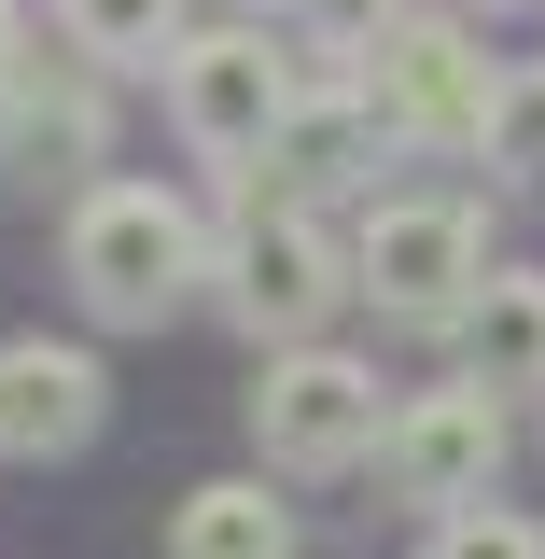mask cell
<instances>
[{
	"label": "cell",
	"mask_w": 545,
	"mask_h": 559,
	"mask_svg": "<svg viewBox=\"0 0 545 559\" xmlns=\"http://www.w3.org/2000/svg\"><path fill=\"white\" fill-rule=\"evenodd\" d=\"M210 308L252 349H308L349 308V238L308 197H266V182L238 168V210H224V238H210Z\"/></svg>",
	"instance_id": "6da1fadb"
},
{
	"label": "cell",
	"mask_w": 545,
	"mask_h": 559,
	"mask_svg": "<svg viewBox=\"0 0 545 559\" xmlns=\"http://www.w3.org/2000/svg\"><path fill=\"white\" fill-rule=\"evenodd\" d=\"M57 266L98 322H168V308L210 294V224L168 182H84L70 224H57Z\"/></svg>",
	"instance_id": "7a4b0ae2"
},
{
	"label": "cell",
	"mask_w": 545,
	"mask_h": 559,
	"mask_svg": "<svg viewBox=\"0 0 545 559\" xmlns=\"http://www.w3.org/2000/svg\"><path fill=\"white\" fill-rule=\"evenodd\" d=\"M476 280H489V210H462V197H378L349 224V294L406 336H462Z\"/></svg>",
	"instance_id": "3957f363"
},
{
	"label": "cell",
	"mask_w": 545,
	"mask_h": 559,
	"mask_svg": "<svg viewBox=\"0 0 545 559\" xmlns=\"http://www.w3.org/2000/svg\"><path fill=\"white\" fill-rule=\"evenodd\" d=\"M364 98H378V127L406 140V154H489V98H503V70L476 57L462 14H392V28L364 43Z\"/></svg>",
	"instance_id": "277c9868"
},
{
	"label": "cell",
	"mask_w": 545,
	"mask_h": 559,
	"mask_svg": "<svg viewBox=\"0 0 545 559\" xmlns=\"http://www.w3.org/2000/svg\"><path fill=\"white\" fill-rule=\"evenodd\" d=\"M378 433H392V392H378V364H349V349H266V378H252V448H266V476H349V462H378Z\"/></svg>",
	"instance_id": "5b68a950"
},
{
	"label": "cell",
	"mask_w": 545,
	"mask_h": 559,
	"mask_svg": "<svg viewBox=\"0 0 545 559\" xmlns=\"http://www.w3.org/2000/svg\"><path fill=\"white\" fill-rule=\"evenodd\" d=\"M503 448H518L503 392H489V378H434V392H392L378 489L419 503V518H448V503H489V489H503Z\"/></svg>",
	"instance_id": "8992f818"
},
{
	"label": "cell",
	"mask_w": 545,
	"mask_h": 559,
	"mask_svg": "<svg viewBox=\"0 0 545 559\" xmlns=\"http://www.w3.org/2000/svg\"><path fill=\"white\" fill-rule=\"evenodd\" d=\"M112 168V70L98 57H14L0 70V182H28V197H84Z\"/></svg>",
	"instance_id": "52a82bcc"
},
{
	"label": "cell",
	"mask_w": 545,
	"mask_h": 559,
	"mask_svg": "<svg viewBox=\"0 0 545 559\" xmlns=\"http://www.w3.org/2000/svg\"><path fill=\"white\" fill-rule=\"evenodd\" d=\"M294 84L308 70L266 57V28H182L168 43V127L197 154H266V127L294 112Z\"/></svg>",
	"instance_id": "ba28073f"
},
{
	"label": "cell",
	"mask_w": 545,
	"mask_h": 559,
	"mask_svg": "<svg viewBox=\"0 0 545 559\" xmlns=\"http://www.w3.org/2000/svg\"><path fill=\"white\" fill-rule=\"evenodd\" d=\"M98 419H112L98 349H70V336L0 349V462H70V448H98Z\"/></svg>",
	"instance_id": "9c48e42d"
},
{
	"label": "cell",
	"mask_w": 545,
	"mask_h": 559,
	"mask_svg": "<svg viewBox=\"0 0 545 559\" xmlns=\"http://www.w3.org/2000/svg\"><path fill=\"white\" fill-rule=\"evenodd\" d=\"M378 154H406V140L378 127V98H364V84H294V112L266 127L252 182H266V197H308V210H322V197H349Z\"/></svg>",
	"instance_id": "30bf717a"
},
{
	"label": "cell",
	"mask_w": 545,
	"mask_h": 559,
	"mask_svg": "<svg viewBox=\"0 0 545 559\" xmlns=\"http://www.w3.org/2000/svg\"><path fill=\"white\" fill-rule=\"evenodd\" d=\"M462 378H489L503 406L545 392V280H518V266L476 280V308H462Z\"/></svg>",
	"instance_id": "8fae6325"
},
{
	"label": "cell",
	"mask_w": 545,
	"mask_h": 559,
	"mask_svg": "<svg viewBox=\"0 0 545 559\" xmlns=\"http://www.w3.org/2000/svg\"><path fill=\"white\" fill-rule=\"evenodd\" d=\"M168 559H294V503L266 476H210L168 503Z\"/></svg>",
	"instance_id": "7c38bea8"
},
{
	"label": "cell",
	"mask_w": 545,
	"mask_h": 559,
	"mask_svg": "<svg viewBox=\"0 0 545 559\" xmlns=\"http://www.w3.org/2000/svg\"><path fill=\"white\" fill-rule=\"evenodd\" d=\"M57 43L98 70H168L182 43V0H57Z\"/></svg>",
	"instance_id": "4fadbf2b"
},
{
	"label": "cell",
	"mask_w": 545,
	"mask_h": 559,
	"mask_svg": "<svg viewBox=\"0 0 545 559\" xmlns=\"http://www.w3.org/2000/svg\"><path fill=\"white\" fill-rule=\"evenodd\" d=\"M489 168L545 182V57H518V70H503V98H489Z\"/></svg>",
	"instance_id": "5bb4252c"
},
{
	"label": "cell",
	"mask_w": 545,
	"mask_h": 559,
	"mask_svg": "<svg viewBox=\"0 0 545 559\" xmlns=\"http://www.w3.org/2000/svg\"><path fill=\"white\" fill-rule=\"evenodd\" d=\"M419 559H545V518H518V503H448Z\"/></svg>",
	"instance_id": "9a60e30c"
},
{
	"label": "cell",
	"mask_w": 545,
	"mask_h": 559,
	"mask_svg": "<svg viewBox=\"0 0 545 559\" xmlns=\"http://www.w3.org/2000/svg\"><path fill=\"white\" fill-rule=\"evenodd\" d=\"M392 14H406V0H294V28H308V43H349V57H364Z\"/></svg>",
	"instance_id": "2e32d148"
},
{
	"label": "cell",
	"mask_w": 545,
	"mask_h": 559,
	"mask_svg": "<svg viewBox=\"0 0 545 559\" xmlns=\"http://www.w3.org/2000/svg\"><path fill=\"white\" fill-rule=\"evenodd\" d=\"M14 57H28V28H14V0H0V70H14Z\"/></svg>",
	"instance_id": "e0dca14e"
}]
</instances>
